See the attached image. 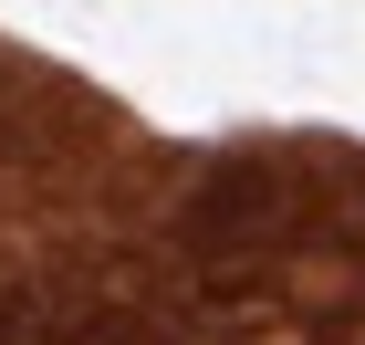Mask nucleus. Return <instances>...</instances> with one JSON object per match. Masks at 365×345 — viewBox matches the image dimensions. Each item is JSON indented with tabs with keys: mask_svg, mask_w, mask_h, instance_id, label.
Listing matches in <instances>:
<instances>
[{
	"mask_svg": "<svg viewBox=\"0 0 365 345\" xmlns=\"http://www.w3.org/2000/svg\"><path fill=\"white\" fill-rule=\"evenodd\" d=\"M261 220H272V168H261V157L209 168V189L188 199V241H198V251H220V241H261Z\"/></svg>",
	"mask_w": 365,
	"mask_h": 345,
	"instance_id": "obj_1",
	"label": "nucleus"
}]
</instances>
